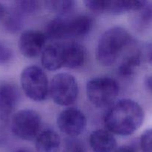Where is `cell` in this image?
Returning <instances> with one entry per match:
<instances>
[{
	"label": "cell",
	"instance_id": "obj_1",
	"mask_svg": "<svg viewBox=\"0 0 152 152\" xmlns=\"http://www.w3.org/2000/svg\"><path fill=\"white\" fill-rule=\"evenodd\" d=\"M145 114L141 105L129 99L113 104L104 117L107 131L119 136H129L141 127Z\"/></svg>",
	"mask_w": 152,
	"mask_h": 152
},
{
	"label": "cell",
	"instance_id": "obj_2",
	"mask_svg": "<svg viewBox=\"0 0 152 152\" xmlns=\"http://www.w3.org/2000/svg\"><path fill=\"white\" fill-rule=\"evenodd\" d=\"M132 43V37L125 28L116 26L107 30L97 44V61L104 66L113 65L124 50Z\"/></svg>",
	"mask_w": 152,
	"mask_h": 152
},
{
	"label": "cell",
	"instance_id": "obj_3",
	"mask_svg": "<svg viewBox=\"0 0 152 152\" xmlns=\"http://www.w3.org/2000/svg\"><path fill=\"white\" fill-rule=\"evenodd\" d=\"M119 83L113 78L101 77L89 80L86 93L91 103L98 108H105L114 104L119 94Z\"/></svg>",
	"mask_w": 152,
	"mask_h": 152
},
{
	"label": "cell",
	"instance_id": "obj_4",
	"mask_svg": "<svg viewBox=\"0 0 152 152\" xmlns=\"http://www.w3.org/2000/svg\"><path fill=\"white\" fill-rule=\"evenodd\" d=\"M21 86L25 94L36 102L45 100L49 94V84L44 71L37 65L24 68L20 76Z\"/></svg>",
	"mask_w": 152,
	"mask_h": 152
},
{
	"label": "cell",
	"instance_id": "obj_5",
	"mask_svg": "<svg viewBox=\"0 0 152 152\" xmlns=\"http://www.w3.org/2000/svg\"><path fill=\"white\" fill-rule=\"evenodd\" d=\"M78 91L77 80L68 73L56 74L49 84V94L54 102L61 106L72 105L77 99Z\"/></svg>",
	"mask_w": 152,
	"mask_h": 152
},
{
	"label": "cell",
	"instance_id": "obj_6",
	"mask_svg": "<svg viewBox=\"0 0 152 152\" xmlns=\"http://www.w3.org/2000/svg\"><path fill=\"white\" fill-rule=\"evenodd\" d=\"M41 124V117L37 111L23 109L13 114L10 122V128L16 137L28 141L37 137L40 133Z\"/></svg>",
	"mask_w": 152,
	"mask_h": 152
},
{
	"label": "cell",
	"instance_id": "obj_7",
	"mask_svg": "<svg viewBox=\"0 0 152 152\" xmlns=\"http://www.w3.org/2000/svg\"><path fill=\"white\" fill-rule=\"evenodd\" d=\"M92 18L87 15H77L70 19L58 17L55 25L57 39H73L84 37L92 29Z\"/></svg>",
	"mask_w": 152,
	"mask_h": 152
},
{
	"label": "cell",
	"instance_id": "obj_8",
	"mask_svg": "<svg viewBox=\"0 0 152 152\" xmlns=\"http://www.w3.org/2000/svg\"><path fill=\"white\" fill-rule=\"evenodd\" d=\"M86 7L95 13L122 14L127 12H137L147 4L146 1L137 0H86Z\"/></svg>",
	"mask_w": 152,
	"mask_h": 152
},
{
	"label": "cell",
	"instance_id": "obj_9",
	"mask_svg": "<svg viewBox=\"0 0 152 152\" xmlns=\"http://www.w3.org/2000/svg\"><path fill=\"white\" fill-rule=\"evenodd\" d=\"M57 124L63 134L69 137H77L84 132L86 118L80 110L69 107L60 113Z\"/></svg>",
	"mask_w": 152,
	"mask_h": 152
},
{
	"label": "cell",
	"instance_id": "obj_10",
	"mask_svg": "<svg viewBox=\"0 0 152 152\" xmlns=\"http://www.w3.org/2000/svg\"><path fill=\"white\" fill-rule=\"evenodd\" d=\"M47 40L44 33L34 30H28L22 33L19 39V49L27 58L39 56L45 48Z\"/></svg>",
	"mask_w": 152,
	"mask_h": 152
},
{
	"label": "cell",
	"instance_id": "obj_11",
	"mask_svg": "<svg viewBox=\"0 0 152 152\" xmlns=\"http://www.w3.org/2000/svg\"><path fill=\"white\" fill-rule=\"evenodd\" d=\"M19 92L13 83L0 84V118L3 120L9 118L17 105Z\"/></svg>",
	"mask_w": 152,
	"mask_h": 152
},
{
	"label": "cell",
	"instance_id": "obj_12",
	"mask_svg": "<svg viewBox=\"0 0 152 152\" xmlns=\"http://www.w3.org/2000/svg\"><path fill=\"white\" fill-rule=\"evenodd\" d=\"M86 49L82 45L70 41L63 43L64 68L75 69L83 65L86 61Z\"/></svg>",
	"mask_w": 152,
	"mask_h": 152
},
{
	"label": "cell",
	"instance_id": "obj_13",
	"mask_svg": "<svg viewBox=\"0 0 152 152\" xmlns=\"http://www.w3.org/2000/svg\"><path fill=\"white\" fill-rule=\"evenodd\" d=\"M42 65L49 71H57L63 67V43L55 42L45 47L41 55Z\"/></svg>",
	"mask_w": 152,
	"mask_h": 152
},
{
	"label": "cell",
	"instance_id": "obj_14",
	"mask_svg": "<svg viewBox=\"0 0 152 152\" xmlns=\"http://www.w3.org/2000/svg\"><path fill=\"white\" fill-rule=\"evenodd\" d=\"M89 145L93 152H114L116 140L111 132L104 129H98L89 135Z\"/></svg>",
	"mask_w": 152,
	"mask_h": 152
},
{
	"label": "cell",
	"instance_id": "obj_15",
	"mask_svg": "<svg viewBox=\"0 0 152 152\" xmlns=\"http://www.w3.org/2000/svg\"><path fill=\"white\" fill-rule=\"evenodd\" d=\"M61 145L59 134L52 129L43 131L36 138L37 152H59Z\"/></svg>",
	"mask_w": 152,
	"mask_h": 152
},
{
	"label": "cell",
	"instance_id": "obj_16",
	"mask_svg": "<svg viewBox=\"0 0 152 152\" xmlns=\"http://www.w3.org/2000/svg\"><path fill=\"white\" fill-rule=\"evenodd\" d=\"M143 61L142 50L135 48L127 55L122 60L118 67V71L122 77H128L134 74L135 70L138 68Z\"/></svg>",
	"mask_w": 152,
	"mask_h": 152
},
{
	"label": "cell",
	"instance_id": "obj_17",
	"mask_svg": "<svg viewBox=\"0 0 152 152\" xmlns=\"http://www.w3.org/2000/svg\"><path fill=\"white\" fill-rule=\"evenodd\" d=\"M44 4L48 10L61 17L70 14L75 7V1L71 0H52L44 1Z\"/></svg>",
	"mask_w": 152,
	"mask_h": 152
},
{
	"label": "cell",
	"instance_id": "obj_18",
	"mask_svg": "<svg viewBox=\"0 0 152 152\" xmlns=\"http://www.w3.org/2000/svg\"><path fill=\"white\" fill-rule=\"evenodd\" d=\"M24 16L13 8L11 11H7L5 18L3 20L4 26L7 31L16 33L22 28Z\"/></svg>",
	"mask_w": 152,
	"mask_h": 152
},
{
	"label": "cell",
	"instance_id": "obj_19",
	"mask_svg": "<svg viewBox=\"0 0 152 152\" xmlns=\"http://www.w3.org/2000/svg\"><path fill=\"white\" fill-rule=\"evenodd\" d=\"M41 2L38 1H17L15 2L14 8L23 16L34 14L40 8Z\"/></svg>",
	"mask_w": 152,
	"mask_h": 152
},
{
	"label": "cell",
	"instance_id": "obj_20",
	"mask_svg": "<svg viewBox=\"0 0 152 152\" xmlns=\"http://www.w3.org/2000/svg\"><path fill=\"white\" fill-rule=\"evenodd\" d=\"M139 142L142 152H152V129H148L142 134Z\"/></svg>",
	"mask_w": 152,
	"mask_h": 152
},
{
	"label": "cell",
	"instance_id": "obj_21",
	"mask_svg": "<svg viewBox=\"0 0 152 152\" xmlns=\"http://www.w3.org/2000/svg\"><path fill=\"white\" fill-rule=\"evenodd\" d=\"M13 53L12 49L5 43L0 42V65H6L12 60Z\"/></svg>",
	"mask_w": 152,
	"mask_h": 152
},
{
	"label": "cell",
	"instance_id": "obj_22",
	"mask_svg": "<svg viewBox=\"0 0 152 152\" xmlns=\"http://www.w3.org/2000/svg\"><path fill=\"white\" fill-rule=\"evenodd\" d=\"M63 152H87L85 147L77 141H70L66 145Z\"/></svg>",
	"mask_w": 152,
	"mask_h": 152
},
{
	"label": "cell",
	"instance_id": "obj_23",
	"mask_svg": "<svg viewBox=\"0 0 152 152\" xmlns=\"http://www.w3.org/2000/svg\"><path fill=\"white\" fill-rule=\"evenodd\" d=\"M114 152H138V151L134 145H124L116 148Z\"/></svg>",
	"mask_w": 152,
	"mask_h": 152
},
{
	"label": "cell",
	"instance_id": "obj_24",
	"mask_svg": "<svg viewBox=\"0 0 152 152\" xmlns=\"http://www.w3.org/2000/svg\"><path fill=\"white\" fill-rule=\"evenodd\" d=\"M145 86L147 90L152 94V75L146 77L145 80Z\"/></svg>",
	"mask_w": 152,
	"mask_h": 152
},
{
	"label": "cell",
	"instance_id": "obj_25",
	"mask_svg": "<svg viewBox=\"0 0 152 152\" xmlns=\"http://www.w3.org/2000/svg\"><path fill=\"white\" fill-rule=\"evenodd\" d=\"M7 11H8V10L6 8L5 6L3 4H1V3H0V22L4 20L6 15H7Z\"/></svg>",
	"mask_w": 152,
	"mask_h": 152
},
{
	"label": "cell",
	"instance_id": "obj_26",
	"mask_svg": "<svg viewBox=\"0 0 152 152\" xmlns=\"http://www.w3.org/2000/svg\"><path fill=\"white\" fill-rule=\"evenodd\" d=\"M15 152H32L30 150L26 149V148H20V149H18L17 151H16Z\"/></svg>",
	"mask_w": 152,
	"mask_h": 152
}]
</instances>
